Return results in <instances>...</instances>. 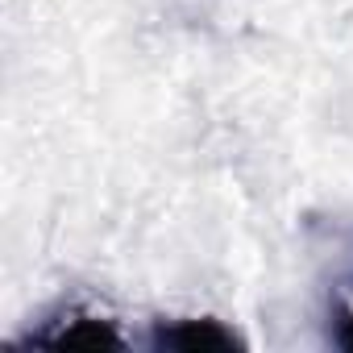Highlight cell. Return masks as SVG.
Masks as SVG:
<instances>
[{
	"instance_id": "6da1fadb",
	"label": "cell",
	"mask_w": 353,
	"mask_h": 353,
	"mask_svg": "<svg viewBox=\"0 0 353 353\" xmlns=\"http://www.w3.org/2000/svg\"><path fill=\"white\" fill-rule=\"evenodd\" d=\"M154 345L188 349V353H221V349H237L241 341L216 320H174L154 328Z\"/></svg>"
},
{
	"instance_id": "7a4b0ae2",
	"label": "cell",
	"mask_w": 353,
	"mask_h": 353,
	"mask_svg": "<svg viewBox=\"0 0 353 353\" xmlns=\"http://www.w3.org/2000/svg\"><path fill=\"white\" fill-rule=\"evenodd\" d=\"M38 341L59 349H100V345H121V332L96 316H71V324H63L59 332H42Z\"/></svg>"
},
{
	"instance_id": "3957f363",
	"label": "cell",
	"mask_w": 353,
	"mask_h": 353,
	"mask_svg": "<svg viewBox=\"0 0 353 353\" xmlns=\"http://www.w3.org/2000/svg\"><path fill=\"white\" fill-rule=\"evenodd\" d=\"M336 328H341V341H345V345H353V312H349V307H341Z\"/></svg>"
}]
</instances>
